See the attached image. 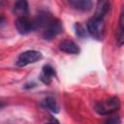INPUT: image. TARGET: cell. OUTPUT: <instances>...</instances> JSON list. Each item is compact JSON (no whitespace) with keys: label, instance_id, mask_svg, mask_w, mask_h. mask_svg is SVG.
Listing matches in <instances>:
<instances>
[{"label":"cell","instance_id":"cell-1","mask_svg":"<svg viewBox=\"0 0 124 124\" xmlns=\"http://www.w3.org/2000/svg\"><path fill=\"white\" fill-rule=\"evenodd\" d=\"M34 19L37 24V29L42 30V36L46 41H51L63 32V25L60 19L48 12H39Z\"/></svg>","mask_w":124,"mask_h":124},{"label":"cell","instance_id":"cell-2","mask_svg":"<svg viewBox=\"0 0 124 124\" xmlns=\"http://www.w3.org/2000/svg\"><path fill=\"white\" fill-rule=\"evenodd\" d=\"M119 108H120V101L115 96L109 97L106 100L99 101L94 106V109L98 114L106 115V116L115 113Z\"/></svg>","mask_w":124,"mask_h":124},{"label":"cell","instance_id":"cell-3","mask_svg":"<svg viewBox=\"0 0 124 124\" xmlns=\"http://www.w3.org/2000/svg\"><path fill=\"white\" fill-rule=\"evenodd\" d=\"M86 28H87V32L94 39L101 41L104 38V34H105L104 18L93 16L91 18L88 19V21L86 23Z\"/></svg>","mask_w":124,"mask_h":124},{"label":"cell","instance_id":"cell-4","mask_svg":"<svg viewBox=\"0 0 124 124\" xmlns=\"http://www.w3.org/2000/svg\"><path fill=\"white\" fill-rule=\"evenodd\" d=\"M15 26L17 32L21 35H26L37 30V24L35 19L28 17V16H17V18L15 21Z\"/></svg>","mask_w":124,"mask_h":124},{"label":"cell","instance_id":"cell-5","mask_svg":"<svg viewBox=\"0 0 124 124\" xmlns=\"http://www.w3.org/2000/svg\"><path fill=\"white\" fill-rule=\"evenodd\" d=\"M43 58V55L40 51L38 50H26L21 52L17 59H16V66L18 67H25L29 64H33Z\"/></svg>","mask_w":124,"mask_h":124},{"label":"cell","instance_id":"cell-6","mask_svg":"<svg viewBox=\"0 0 124 124\" xmlns=\"http://www.w3.org/2000/svg\"><path fill=\"white\" fill-rule=\"evenodd\" d=\"M56 77V72L54 70V68L52 66H50L49 64H46L43 67L41 75H40V80L44 83V84H50L53 78Z\"/></svg>","mask_w":124,"mask_h":124},{"label":"cell","instance_id":"cell-7","mask_svg":"<svg viewBox=\"0 0 124 124\" xmlns=\"http://www.w3.org/2000/svg\"><path fill=\"white\" fill-rule=\"evenodd\" d=\"M70 6L79 12H89L93 7L92 0H68Z\"/></svg>","mask_w":124,"mask_h":124},{"label":"cell","instance_id":"cell-8","mask_svg":"<svg viewBox=\"0 0 124 124\" xmlns=\"http://www.w3.org/2000/svg\"><path fill=\"white\" fill-rule=\"evenodd\" d=\"M58 47L61 51L65 52V53H69V54H78L79 52V47L78 46L71 41V40H64L62 41L59 45Z\"/></svg>","mask_w":124,"mask_h":124},{"label":"cell","instance_id":"cell-9","mask_svg":"<svg viewBox=\"0 0 124 124\" xmlns=\"http://www.w3.org/2000/svg\"><path fill=\"white\" fill-rule=\"evenodd\" d=\"M13 13L17 16H28L29 13V5L27 0H16L14 7Z\"/></svg>","mask_w":124,"mask_h":124},{"label":"cell","instance_id":"cell-10","mask_svg":"<svg viewBox=\"0 0 124 124\" xmlns=\"http://www.w3.org/2000/svg\"><path fill=\"white\" fill-rule=\"evenodd\" d=\"M109 1L108 0H97V5H96V10H95V16L104 18L106 15L108 13L109 10Z\"/></svg>","mask_w":124,"mask_h":124},{"label":"cell","instance_id":"cell-11","mask_svg":"<svg viewBox=\"0 0 124 124\" xmlns=\"http://www.w3.org/2000/svg\"><path fill=\"white\" fill-rule=\"evenodd\" d=\"M116 42L118 46L124 45V6L121 10L118 20V26L116 29Z\"/></svg>","mask_w":124,"mask_h":124},{"label":"cell","instance_id":"cell-12","mask_svg":"<svg viewBox=\"0 0 124 124\" xmlns=\"http://www.w3.org/2000/svg\"><path fill=\"white\" fill-rule=\"evenodd\" d=\"M41 105H42L43 108H45L50 110V111L53 112V113H57V112L59 111L57 103H56V101H55V99H54L53 97H50V96H49V97L45 98V99L42 101Z\"/></svg>","mask_w":124,"mask_h":124},{"label":"cell","instance_id":"cell-13","mask_svg":"<svg viewBox=\"0 0 124 124\" xmlns=\"http://www.w3.org/2000/svg\"><path fill=\"white\" fill-rule=\"evenodd\" d=\"M75 30H76V35L78 37H85L86 36V31L80 23L75 24Z\"/></svg>","mask_w":124,"mask_h":124},{"label":"cell","instance_id":"cell-14","mask_svg":"<svg viewBox=\"0 0 124 124\" xmlns=\"http://www.w3.org/2000/svg\"><path fill=\"white\" fill-rule=\"evenodd\" d=\"M108 116H110V117L106 120L107 123H120L121 122V120L119 119V116L118 115H114V113L113 114H110Z\"/></svg>","mask_w":124,"mask_h":124},{"label":"cell","instance_id":"cell-15","mask_svg":"<svg viewBox=\"0 0 124 124\" xmlns=\"http://www.w3.org/2000/svg\"><path fill=\"white\" fill-rule=\"evenodd\" d=\"M1 17H2V19H1V26L3 27L4 24H5V17H4V16H2Z\"/></svg>","mask_w":124,"mask_h":124}]
</instances>
